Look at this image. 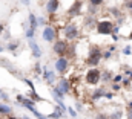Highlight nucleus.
Listing matches in <instances>:
<instances>
[{"mask_svg": "<svg viewBox=\"0 0 132 119\" xmlns=\"http://www.w3.org/2000/svg\"><path fill=\"white\" fill-rule=\"evenodd\" d=\"M28 46L31 47V52H32V57L34 58H42V55H43V52H42V49H40V46L35 43V40L34 38H29L28 40Z\"/></svg>", "mask_w": 132, "mask_h": 119, "instance_id": "9b49d317", "label": "nucleus"}, {"mask_svg": "<svg viewBox=\"0 0 132 119\" xmlns=\"http://www.w3.org/2000/svg\"><path fill=\"white\" fill-rule=\"evenodd\" d=\"M128 110H132V101L128 102Z\"/></svg>", "mask_w": 132, "mask_h": 119, "instance_id": "72a5a7b5", "label": "nucleus"}, {"mask_svg": "<svg viewBox=\"0 0 132 119\" xmlns=\"http://www.w3.org/2000/svg\"><path fill=\"white\" fill-rule=\"evenodd\" d=\"M52 51H54V54H55L57 57H66L68 52H69V44H68V41L59 38V40L52 44Z\"/></svg>", "mask_w": 132, "mask_h": 119, "instance_id": "0eeeda50", "label": "nucleus"}, {"mask_svg": "<svg viewBox=\"0 0 132 119\" xmlns=\"http://www.w3.org/2000/svg\"><path fill=\"white\" fill-rule=\"evenodd\" d=\"M88 2H89L91 6H100V5H103L104 0H88Z\"/></svg>", "mask_w": 132, "mask_h": 119, "instance_id": "412c9836", "label": "nucleus"}, {"mask_svg": "<svg viewBox=\"0 0 132 119\" xmlns=\"http://www.w3.org/2000/svg\"><path fill=\"white\" fill-rule=\"evenodd\" d=\"M128 38H129V40H132V31L129 32V35H128Z\"/></svg>", "mask_w": 132, "mask_h": 119, "instance_id": "e433bc0d", "label": "nucleus"}, {"mask_svg": "<svg viewBox=\"0 0 132 119\" xmlns=\"http://www.w3.org/2000/svg\"><path fill=\"white\" fill-rule=\"evenodd\" d=\"M85 81L89 86H98L101 83V70L98 67H89L85 73Z\"/></svg>", "mask_w": 132, "mask_h": 119, "instance_id": "f257e3e1", "label": "nucleus"}, {"mask_svg": "<svg viewBox=\"0 0 132 119\" xmlns=\"http://www.w3.org/2000/svg\"><path fill=\"white\" fill-rule=\"evenodd\" d=\"M75 107H77V110H78V112H80V110L83 108V105H81V102H80V101H77V104H75Z\"/></svg>", "mask_w": 132, "mask_h": 119, "instance_id": "bb28decb", "label": "nucleus"}, {"mask_svg": "<svg viewBox=\"0 0 132 119\" xmlns=\"http://www.w3.org/2000/svg\"><path fill=\"white\" fill-rule=\"evenodd\" d=\"M129 78H131V80H132V70H131V73H129Z\"/></svg>", "mask_w": 132, "mask_h": 119, "instance_id": "4c0bfd02", "label": "nucleus"}, {"mask_svg": "<svg viewBox=\"0 0 132 119\" xmlns=\"http://www.w3.org/2000/svg\"><path fill=\"white\" fill-rule=\"evenodd\" d=\"M123 116V113L121 112H114V113H111L109 115V119H120Z\"/></svg>", "mask_w": 132, "mask_h": 119, "instance_id": "aec40b11", "label": "nucleus"}, {"mask_svg": "<svg viewBox=\"0 0 132 119\" xmlns=\"http://www.w3.org/2000/svg\"><path fill=\"white\" fill-rule=\"evenodd\" d=\"M42 75H43V80H45L49 86L57 84V81H59L57 72H55L54 69H49L48 66H43V69H42Z\"/></svg>", "mask_w": 132, "mask_h": 119, "instance_id": "6e6552de", "label": "nucleus"}, {"mask_svg": "<svg viewBox=\"0 0 132 119\" xmlns=\"http://www.w3.org/2000/svg\"><path fill=\"white\" fill-rule=\"evenodd\" d=\"M112 57V52L108 49V51H103V60H109Z\"/></svg>", "mask_w": 132, "mask_h": 119, "instance_id": "5701e85b", "label": "nucleus"}, {"mask_svg": "<svg viewBox=\"0 0 132 119\" xmlns=\"http://www.w3.org/2000/svg\"><path fill=\"white\" fill-rule=\"evenodd\" d=\"M118 38H120V37H118L117 34H112V40H114V41H118Z\"/></svg>", "mask_w": 132, "mask_h": 119, "instance_id": "c756f323", "label": "nucleus"}, {"mask_svg": "<svg viewBox=\"0 0 132 119\" xmlns=\"http://www.w3.org/2000/svg\"><path fill=\"white\" fill-rule=\"evenodd\" d=\"M23 99H25V96H22V95H17V101H19L20 104L23 102Z\"/></svg>", "mask_w": 132, "mask_h": 119, "instance_id": "c85d7f7f", "label": "nucleus"}, {"mask_svg": "<svg viewBox=\"0 0 132 119\" xmlns=\"http://www.w3.org/2000/svg\"><path fill=\"white\" fill-rule=\"evenodd\" d=\"M25 83L29 86V89H31V92H35V87H34V84H32V81H29V80H25Z\"/></svg>", "mask_w": 132, "mask_h": 119, "instance_id": "a878e982", "label": "nucleus"}, {"mask_svg": "<svg viewBox=\"0 0 132 119\" xmlns=\"http://www.w3.org/2000/svg\"><path fill=\"white\" fill-rule=\"evenodd\" d=\"M60 6H62V0H48L46 5H45V9H46L48 14L54 15V14L60 9Z\"/></svg>", "mask_w": 132, "mask_h": 119, "instance_id": "9d476101", "label": "nucleus"}, {"mask_svg": "<svg viewBox=\"0 0 132 119\" xmlns=\"http://www.w3.org/2000/svg\"><path fill=\"white\" fill-rule=\"evenodd\" d=\"M114 28H115V25L111 20H98L97 25H95V31L100 35H112Z\"/></svg>", "mask_w": 132, "mask_h": 119, "instance_id": "7ed1b4c3", "label": "nucleus"}, {"mask_svg": "<svg viewBox=\"0 0 132 119\" xmlns=\"http://www.w3.org/2000/svg\"><path fill=\"white\" fill-rule=\"evenodd\" d=\"M126 6H128V9H131L132 11V0H129V2L126 3Z\"/></svg>", "mask_w": 132, "mask_h": 119, "instance_id": "7c9ffc66", "label": "nucleus"}, {"mask_svg": "<svg viewBox=\"0 0 132 119\" xmlns=\"http://www.w3.org/2000/svg\"><path fill=\"white\" fill-rule=\"evenodd\" d=\"M17 47H19V43H17V41H11V43L8 44V49H9L11 52H14Z\"/></svg>", "mask_w": 132, "mask_h": 119, "instance_id": "6ab92c4d", "label": "nucleus"}, {"mask_svg": "<svg viewBox=\"0 0 132 119\" xmlns=\"http://www.w3.org/2000/svg\"><path fill=\"white\" fill-rule=\"evenodd\" d=\"M112 78H114V75H111L109 72H101V83H109V81H112Z\"/></svg>", "mask_w": 132, "mask_h": 119, "instance_id": "dca6fc26", "label": "nucleus"}, {"mask_svg": "<svg viewBox=\"0 0 132 119\" xmlns=\"http://www.w3.org/2000/svg\"><path fill=\"white\" fill-rule=\"evenodd\" d=\"M62 32H63V38L62 40H65V41L77 40L78 35H80V29H78V26L75 23H68V25H65Z\"/></svg>", "mask_w": 132, "mask_h": 119, "instance_id": "f03ea898", "label": "nucleus"}, {"mask_svg": "<svg viewBox=\"0 0 132 119\" xmlns=\"http://www.w3.org/2000/svg\"><path fill=\"white\" fill-rule=\"evenodd\" d=\"M3 32H5V28H3V25H2V23H0V37H2V35H3Z\"/></svg>", "mask_w": 132, "mask_h": 119, "instance_id": "2f4dec72", "label": "nucleus"}, {"mask_svg": "<svg viewBox=\"0 0 132 119\" xmlns=\"http://www.w3.org/2000/svg\"><path fill=\"white\" fill-rule=\"evenodd\" d=\"M2 93H3V92H2V89H0V95H2Z\"/></svg>", "mask_w": 132, "mask_h": 119, "instance_id": "58836bf2", "label": "nucleus"}, {"mask_svg": "<svg viewBox=\"0 0 132 119\" xmlns=\"http://www.w3.org/2000/svg\"><path fill=\"white\" fill-rule=\"evenodd\" d=\"M121 52H123L125 55H131V54H132V47H131V46H125Z\"/></svg>", "mask_w": 132, "mask_h": 119, "instance_id": "4be33fe9", "label": "nucleus"}, {"mask_svg": "<svg viewBox=\"0 0 132 119\" xmlns=\"http://www.w3.org/2000/svg\"><path fill=\"white\" fill-rule=\"evenodd\" d=\"M42 38H43V41L54 44L57 41V29L52 25H46L43 28V31H42Z\"/></svg>", "mask_w": 132, "mask_h": 119, "instance_id": "423d86ee", "label": "nucleus"}, {"mask_svg": "<svg viewBox=\"0 0 132 119\" xmlns=\"http://www.w3.org/2000/svg\"><path fill=\"white\" fill-rule=\"evenodd\" d=\"M101 60H103V51H100L98 47L89 49V54H88V58H86V64L89 67H97Z\"/></svg>", "mask_w": 132, "mask_h": 119, "instance_id": "20e7f679", "label": "nucleus"}, {"mask_svg": "<svg viewBox=\"0 0 132 119\" xmlns=\"http://www.w3.org/2000/svg\"><path fill=\"white\" fill-rule=\"evenodd\" d=\"M68 113H69V116H71V119H75L77 116H78V112L75 110V108H72V107H68V110H66Z\"/></svg>", "mask_w": 132, "mask_h": 119, "instance_id": "a211bd4d", "label": "nucleus"}, {"mask_svg": "<svg viewBox=\"0 0 132 119\" xmlns=\"http://www.w3.org/2000/svg\"><path fill=\"white\" fill-rule=\"evenodd\" d=\"M63 112H65V110H62L60 107H55V108L48 115V118L49 119H60L62 116H63Z\"/></svg>", "mask_w": 132, "mask_h": 119, "instance_id": "2eb2a0df", "label": "nucleus"}, {"mask_svg": "<svg viewBox=\"0 0 132 119\" xmlns=\"http://www.w3.org/2000/svg\"><path fill=\"white\" fill-rule=\"evenodd\" d=\"M0 96H2V98H3V99H5V101H6V99H8V95H6V93H2V95H0Z\"/></svg>", "mask_w": 132, "mask_h": 119, "instance_id": "473e14b6", "label": "nucleus"}, {"mask_svg": "<svg viewBox=\"0 0 132 119\" xmlns=\"http://www.w3.org/2000/svg\"><path fill=\"white\" fill-rule=\"evenodd\" d=\"M131 14H132V11H131Z\"/></svg>", "mask_w": 132, "mask_h": 119, "instance_id": "ea45409f", "label": "nucleus"}, {"mask_svg": "<svg viewBox=\"0 0 132 119\" xmlns=\"http://www.w3.org/2000/svg\"><path fill=\"white\" fill-rule=\"evenodd\" d=\"M20 3H23L25 6H29L31 5V0H20Z\"/></svg>", "mask_w": 132, "mask_h": 119, "instance_id": "cd10ccee", "label": "nucleus"}, {"mask_svg": "<svg viewBox=\"0 0 132 119\" xmlns=\"http://www.w3.org/2000/svg\"><path fill=\"white\" fill-rule=\"evenodd\" d=\"M3 51H5V47H3V46H2V44H0V54H2V52H3Z\"/></svg>", "mask_w": 132, "mask_h": 119, "instance_id": "c9c22d12", "label": "nucleus"}, {"mask_svg": "<svg viewBox=\"0 0 132 119\" xmlns=\"http://www.w3.org/2000/svg\"><path fill=\"white\" fill-rule=\"evenodd\" d=\"M6 119H19L17 116H14V115H11V116H6Z\"/></svg>", "mask_w": 132, "mask_h": 119, "instance_id": "f704fd0d", "label": "nucleus"}, {"mask_svg": "<svg viewBox=\"0 0 132 119\" xmlns=\"http://www.w3.org/2000/svg\"><path fill=\"white\" fill-rule=\"evenodd\" d=\"M0 115H2V116H11V115H12V108H11L8 104L0 102Z\"/></svg>", "mask_w": 132, "mask_h": 119, "instance_id": "4468645a", "label": "nucleus"}, {"mask_svg": "<svg viewBox=\"0 0 132 119\" xmlns=\"http://www.w3.org/2000/svg\"><path fill=\"white\" fill-rule=\"evenodd\" d=\"M55 87L60 90L63 95H69V93H71V90H72L71 80H69L68 76H60V78H59V81H57V84H55Z\"/></svg>", "mask_w": 132, "mask_h": 119, "instance_id": "1a4fd4ad", "label": "nucleus"}, {"mask_svg": "<svg viewBox=\"0 0 132 119\" xmlns=\"http://www.w3.org/2000/svg\"><path fill=\"white\" fill-rule=\"evenodd\" d=\"M123 80H125V75H123V73H117V75H114V78H112V83L118 84V83H123Z\"/></svg>", "mask_w": 132, "mask_h": 119, "instance_id": "f3484780", "label": "nucleus"}, {"mask_svg": "<svg viewBox=\"0 0 132 119\" xmlns=\"http://www.w3.org/2000/svg\"><path fill=\"white\" fill-rule=\"evenodd\" d=\"M120 90H121V86H120V84L112 83V92H120Z\"/></svg>", "mask_w": 132, "mask_h": 119, "instance_id": "b1692460", "label": "nucleus"}, {"mask_svg": "<svg viewBox=\"0 0 132 119\" xmlns=\"http://www.w3.org/2000/svg\"><path fill=\"white\" fill-rule=\"evenodd\" d=\"M106 93H108L106 87H97V89L94 90V93H92V101H98L100 98H104Z\"/></svg>", "mask_w": 132, "mask_h": 119, "instance_id": "f8f14e48", "label": "nucleus"}, {"mask_svg": "<svg viewBox=\"0 0 132 119\" xmlns=\"http://www.w3.org/2000/svg\"><path fill=\"white\" fill-rule=\"evenodd\" d=\"M69 63L71 61H69L68 57H57L55 61H54V70L57 73H60V75H65L66 72H68V69L71 67Z\"/></svg>", "mask_w": 132, "mask_h": 119, "instance_id": "39448f33", "label": "nucleus"}, {"mask_svg": "<svg viewBox=\"0 0 132 119\" xmlns=\"http://www.w3.org/2000/svg\"><path fill=\"white\" fill-rule=\"evenodd\" d=\"M28 23H29V28L31 29H35L38 28V20H37V15L34 14V12H29V15H28Z\"/></svg>", "mask_w": 132, "mask_h": 119, "instance_id": "ddd939ff", "label": "nucleus"}, {"mask_svg": "<svg viewBox=\"0 0 132 119\" xmlns=\"http://www.w3.org/2000/svg\"><path fill=\"white\" fill-rule=\"evenodd\" d=\"M95 119H109V115H106V113H98Z\"/></svg>", "mask_w": 132, "mask_h": 119, "instance_id": "393cba45", "label": "nucleus"}]
</instances>
